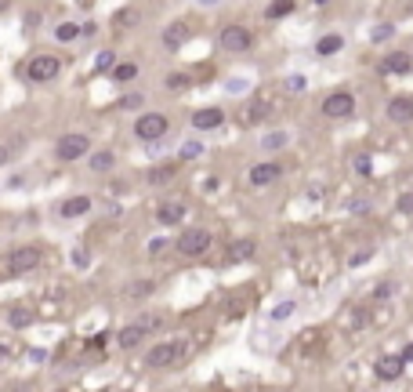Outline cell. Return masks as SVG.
I'll use <instances>...</instances> for the list:
<instances>
[{
  "instance_id": "cell-1",
  "label": "cell",
  "mask_w": 413,
  "mask_h": 392,
  "mask_svg": "<svg viewBox=\"0 0 413 392\" xmlns=\"http://www.w3.org/2000/svg\"><path fill=\"white\" fill-rule=\"evenodd\" d=\"M185 352H189L185 338H167V341H156V345L145 352V363L152 371H171V367H178L185 360Z\"/></svg>"
},
{
  "instance_id": "cell-2",
  "label": "cell",
  "mask_w": 413,
  "mask_h": 392,
  "mask_svg": "<svg viewBox=\"0 0 413 392\" xmlns=\"http://www.w3.org/2000/svg\"><path fill=\"white\" fill-rule=\"evenodd\" d=\"M163 327V316H156V312H149V316H141V320H134V323H127L120 334H116V345H120L123 352H131V349H138L141 341H145L152 331H160Z\"/></svg>"
},
{
  "instance_id": "cell-3",
  "label": "cell",
  "mask_w": 413,
  "mask_h": 392,
  "mask_svg": "<svg viewBox=\"0 0 413 392\" xmlns=\"http://www.w3.org/2000/svg\"><path fill=\"white\" fill-rule=\"evenodd\" d=\"M211 247H214V236H211V229H203V225H189V229L174 240V251L182 258H203Z\"/></svg>"
},
{
  "instance_id": "cell-4",
  "label": "cell",
  "mask_w": 413,
  "mask_h": 392,
  "mask_svg": "<svg viewBox=\"0 0 413 392\" xmlns=\"http://www.w3.org/2000/svg\"><path fill=\"white\" fill-rule=\"evenodd\" d=\"M217 47L228 55H247L254 47V33L243 26V22H225L222 33H217Z\"/></svg>"
},
{
  "instance_id": "cell-5",
  "label": "cell",
  "mask_w": 413,
  "mask_h": 392,
  "mask_svg": "<svg viewBox=\"0 0 413 392\" xmlns=\"http://www.w3.org/2000/svg\"><path fill=\"white\" fill-rule=\"evenodd\" d=\"M167 131H171V117L167 113H141V117L134 120V138L138 142H160V138H167Z\"/></svg>"
},
{
  "instance_id": "cell-6",
  "label": "cell",
  "mask_w": 413,
  "mask_h": 392,
  "mask_svg": "<svg viewBox=\"0 0 413 392\" xmlns=\"http://www.w3.org/2000/svg\"><path fill=\"white\" fill-rule=\"evenodd\" d=\"M87 153H91V138L80 135V131H69V135H62L58 142H55V160H58V163L84 160Z\"/></svg>"
},
{
  "instance_id": "cell-7",
  "label": "cell",
  "mask_w": 413,
  "mask_h": 392,
  "mask_svg": "<svg viewBox=\"0 0 413 392\" xmlns=\"http://www.w3.org/2000/svg\"><path fill=\"white\" fill-rule=\"evenodd\" d=\"M355 109H359V102H355L352 91H330V95L319 102V113H322L327 120H348Z\"/></svg>"
},
{
  "instance_id": "cell-8",
  "label": "cell",
  "mask_w": 413,
  "mask_h": 392,
  "mask_svg": "<svg viewBox=\"0 0 413 392\" xmlns=\"http://www.w3.org/2000/svg\"><path fill=\"white\" fill-rule=\"evenodd\" d=\"M62 73V58L58 55H33L30 66H25V77L33 84H51Z\"/></svg>"
},
{
  "instance_id": "cell-9",
  "label": "cell",
  "mask_w": 413,
  "mask_h": 392,
  "mask_svg": "<svg viewBox=\"0 0 413 392\" xmlns=\"http://www.w3.org/2000/svg\"><path fill=\"white\" fill-rule=\"evenodd\" d=\"M36 265H40V251H36V247H15V251H8V255H4L8 276H25V273H33Z\"/></svg>"
},
{
  "instance_id": "cell-10",
  "label": "cell",
  "mask_w": 413,
  "mask_h": 392,
  "mask_svg": "<svg viewBox=\"0 0 413 392\" xmlns=\"http://www.w3.org/2000/svg\"><path fill=\"white\" fill-rule=\"evenodd\" d=\"M283 163L279 160H257V163H250V171H247V182L254 185V189H268L272 182H279L283 178Z\"/></svg>"
},
{
  "instance_id": "cell-11",
  "label": "cell",
  "mask_w": 413,
  "mask_h": 392,
  "mask_svg": "<svg viewBox=\"0 0 413 392\" xmlns=\"http://www.w3.org/2000/svg\"><path fill=\"white\" fill-rule=\"evenodd\" d=\"M384 117H388V124H395V128H406V124H413V95H395V98H388Z\"/></svg>"
},
{
  "instance_id": "cell-12",
  "label": "cell",
  "mask_w": 413,
  "mask_h": 392,
  "mask_svg": "<svg viewBox=\"0 0 413 392\" xmlns=\"http://www.w3.org/2000/svg\"><path fill=\"white\" fill-rule=\"evenodd\" d=\"M192 128L196 131H217L225 124V109H217V106H203V109H192Z\"/></svg>"
},
{
  "instance_id": "cell-13",
  "label": "cell",
  "mask_w": 413,
  "mask_h": 392,
  "mask_svg": "<svg viewBox=\"0 0 413 392\" xmlns=\"http://www.w3.org/2000/svg\"><path fill=\"white\" fill-rule=\"evenodd\" d=\"M185 214H189L185 200H163V204L156 207V222H160V225H182Z\"/></svg>"
},
{
  "instance_id": "cell-14",
  "label": "cell",
  "mask_w": 413,
  "mask_h": 392,
  "mask_svg": "<svg viewBox=\"0 0 413 392\" xmlns=\"http://www.w3.org/2000/svg\"><path fill=\"white\" fill-rule=\"evenodd\" d=\"M406 371V360L403 356H381L373 363V374H377V382H399Z\"/></svg>"
},
{
  "instance_id": "cell-15",
  "label": "cell",
  "mask_w": 413,
  "mask_h": 392,
  "mask_svg": "<svg viewBox=\"0 0 413 392\" xmlns=\"http://www.w3.org/2000/svg\"><path fill=\"white\" fill-rule=\"evenodd\" d=\"M189 36H192L189 22H182V19H178V22H171V26L163 30V36H160V41H163V47H167V51H178V47H185V44H189Z\"/></svg>"
},
{
  "instance_id": "cell-16",
  "label": "cell",
  "mask_w": 413,
  "mask_h": 392,
  "mask_svg": "<svg viewBox=\"0 0 413 392\" xmlns=\"http://www.w3.org/2000/svg\"><path fill=\"white\" fill-rule=\"evenodd\" d=\"M413 69V55L410 51H388L381 62V73H388V77H406Z\"/></svg>"
},
{
  "instance_id": "cell-17",
  "label": "cell",
  "mask_w": 413,
  "mask_h": 392,
  "mask_svg": "<svg viewBox=\"0 0 413 392\" xmlns=\"http://www.w3.org/2000/svg\"><path fill=\"white\" fill-rule=\"evenodd\" d=\"M87 211H91V196H84V193L66 196V200L58 204V214H62V218H84Z\"/></svg>"
},
{
  "instance_id": "cell-18",
  "label": "cell",
  "mask_w": 413,
  "mask_h": 392,
  "mask_svg": "<svg viewBox=\"0 0 413 392\" xmlns=\"http://www.w3.org/2000/svg\"><path fill=\"white\" fill-rule=\"evenodd\" d=\"M344 51V36L341 33H322L319 41H316V55L319 58H333V55H341Z\"/></svg>"
},
{
  "instance_id": "cell-19",
  "label": "cell",
  "mask_w": 413,
  "mask_h": 392,
  "mask_svg": "<svg viewBox=\"0 0 413 392\" xmlns=\"http://www.w3.org/2000/svg\"><path fill=\"white\" fill-rule=\"evenodd\" d=\"M87 168H91L95 174H106V171L116 168V153H113V149H98V153L87 157Z\"/></svg>"
},
{
  "instance_id": "cell-20",
  "label": "cell",
  "mask_w": 413,
  "mask_h": 392,
  "mask_svg": "<svg viewBox=\"0 0 413 392\" xmlns=\"http://www.w3.org/2000/svg\"><path fill=\"white\" fill-rule=\"evenodd\" d=\"M254 255H257V244L250 236L247 240H232V244H228V258L232 262H250Z\"/></svg>"
},
{
  "instance_id": "cell-21",
  "label": "cell",
  "mask_w": 413,
  "mask_h": 392,
  "mask_svg": "<svg viewBox=\"0 0 413 392\" xmlns=\"http://www.w3.org/2000/svg\"><path fill=\"white\" fill-rule=\"evenodd\" d=\"M294 8H298V0H272V4L265 8V19L268 22H279V19L294 15Z\"/></svg>"
},
{
  "instance_id": "cell-22",
  "label": "cell",
  "mask_w": 413,
  "mask_h": 392,
  "mask_svg": "<svg viewBox=\"0 0 413 392\" xmlns=\"http://www.w3.org/2000/svg\"><path fill=\"white\" fill-rule=\"evenodd\" d=\"M178 174V163H160V168H152L149 174H145V182L149 185H163V182H171Z\"/></svg>"
},
{
  "instance_id": "cell-23",
  "label": "cell",
  "mask_w": 413,
  "mask_h": 392,
  "mask_svg": "<svg viewBox=\"0 0 413 392\" xmlns=\"http://www.w3.org/2000/svg\"><path fill=\"white\" fill-rule=\"evenodd\" d=\"M109 77H113L116 84H131V80L138 77V66H134V62H116V66L109 69Z\"/></svg>"
},
{
  "instance_id": "cell-24",
  "label": "cell",
  "mask_w": 413,
  "mask_h": 392,
  "mask_svg": "<svg viewBox=\"0 0 413 392\" xmlns=\"http://www.w3.org/2000/svg\"><path fill=\"white\" fill-rule=\"evenodd\" d=\"M283 146H290V135H287V131H268V135L261 138V149H265V153H279Z\"/></svg>"
},
{
  "instance_id": "cell-25",
  "label": "cell",
  "mask_w": 413,
  "mask_h": 392,
  "mask_svg": "<svg viewBox=\"0 0 413 392\" xmlns=\"http://www.w3.org/2000/svg\"><path fill=\"white\" fill-rule=\"evenodd\" d=\"M84 30L76 26V22H62V26L55 30V41H62V44H69V41H76V36H80Z\"/></svg>"
},
{
  "instance_id": "cell-26",
  "label": "cell",
  "mask_w": 413,
  "mask_h": 392,
  "mask_svg": "<svg viewBox=\"0 0 413 392\" xmlns=\"http://www.w3.org/2000/svg\"><path fill=\"white\" fill-rule=\"evenodd\" d=\"M265 117H268V102H265V98H254L250 113H247V124H261Z\"/></svg>"
},
{
  "instance_id": "cell-27",
  "label": "cell",
  "mask_w": 413,
  "mask_h": 392,
  "mask_svg": "<svg viewBox=\"0 0 413 392\" xmlns=\"http://www.w3.org/2000/svg\"><path fill=\"white\" fill-rule=\"evenodd\" d=\"M152 290H156L152 280H134V287H127V298H149Z\"/></svg>"
},
{
  "instance_id": "cell-28",
  "label": "cell",
  "mask_w": 413,
  "mask_h": 392,
  "mask_svg": "<svg viewBox=\"0 0 413 392\" xmlns=\"http://www.w3.org/2000/svg\"><path fill=\"white\" fill-rule=\"evenodd\" d=\"M294 309H298V305H294V301H279V305H276L272 312H268V320L283 323V320H290V316H294Z\"/></svg>"
},
{
  "instance_id": "cell-29",
  "label": "cell",
  "mask_w": 413,
  "mask_h": 392,
  "mask_svg": "<svg viewBox=\"0 0 413 392\" xmlns=\"http://www.w3.org/2000/svg\"><path fill=\"white\" fill-rule=\"evenodd\" d=\"M8 323L15 327V331H22V327H30V323H33V316L25 312V309H11V316H8Z\"/></svg>"
},
{
  "instance_id": "cell-30",
  "label": "cell",
  "mask_w": 413,
  "mask_h": 392,
  "mask_svg": "<svg viewBox=\"0 0 413 392\" xmlns=\"http://www.w3.org/2000/svg\"><path fill=\"white\" fill-rule=\"evenodd\" d=\"M192 80H189V73H171V77H167V91H185Z\"/></svg>"
},
{
  "instance_id": "cell-31",
  "label": "cell",
  "mask_w": 413,
  "mask_h": 392,
  "mask_svg": "<svg viewBox=\"0 0 413 392\" xmlns=\"http://www.w3.org/2000/svg\"><path fill=\"white\" fill-rule=\"evenodd\" d=\"M305 87H308V77H305V73H290V77H287V91H290V95L305 91Z\"/></svg>"
},
{
  "instance_id": "cell-32",
  "label": "cell",
  "mask_w": 413,
  "mask_h": 392,
  "mask_svg": "<svg viewBox=\"0 0 413 392\" xmlns=\"http://www.w3.org/2000/svg\"><path fill=\"white\" fill-rule=\"evenodd\" d=\"M392 33H395V26H392V22H381V26H373L370 41H373V44H381V41H388Z\"/></svg>"
},
{
  "instance_id": "cell-33",
  "label": "cell",
  "mask_w": 413,
  "mask_h": 392,
  "mask_svg": "<svg viewBox=\"0 0 413 392\" xmlns=\"http://www.w3.org/2000/svg\"><path fill=\"white\" fill-rule=\"evenodd\" d=\"M141 106H145V98H141V95H123L120 102H116V109H123V113L127 109H141Z\"/></svg>"
},
{
  "instance_id": "cell-34",
  "label": "cell",
  "mask_w": 413,
  "mask_h": 392,
  "mask_svg": "<svg viewBox=\"0 0 413 392\" xmlns=\"http://www.w3.org/2000/svg\"><path fill=\"white\" fill-rule=\"evenodd\" d=\"M113 66H116V55H113V51H102V55L95 58V69H98V73H106V69H113Z\"/></svg>"
},
{
  "instance_id": "cell-35",
  "label": "cell",
  "mask_w": 413,
  "mask_h": 392,
  "mask_svg": "<svg viewBox=\"0 0 413 392\" xmlns=\"http://www.w3.org/2000/svg\"><path fill=\"white\" fill-rule=\"evenodd\" d=\"M370 258H373V251H370V247H363V251H355V255L348 258V265H352V269H359V265H366Z\"/></svg>"
},
{
  "instance_id": "cell-36",
  "label": "cell",
  "mask_w": 413,
  "mask_h": 392,
  "mask_svg": "<svg viewBox=\"0 0 413 392\" xmlns=\"http://www.w3.org/2000/svg\"><path fill=\"white\" fill-rule=\"evenodd\" d=\"M392 295H395V284H377V287H373V298H377V301L392 298Z\"/></svg>"
},
{
  "instance_id": "cell-37",
  "label": "cell",
  "mask_w": 413,
  "mask_h": 392,
  "mask_svg": "<svg viewBox=\"0 0 413 392\" xmlns=\"http://www.w3.org/2000/svg\"><path fill=\"white\" fill-rule=\"evenodd\" d=\"M399 211H403V214H413V189L399 196Z\"/></svg>"
},
{
  "instance_id": "cell-38",
  "label": "cell",
  "mask_w": 413,
  "mask_h": 392,
  "mask_svg": "<svg viewBox=\"0 0 413 392\" xmlns=\"http://www.w3.org/2000/svg\"><path fill=\"white\" fill-rule=\"evenodd\" d=\"M200 153H203V146H200V142H189V146L182 149V160H192V157H200Z\"/></svg>"
},
{
  "instance_id": "cell-39",
  "label": "cell",
  "mask_w": 413,
  "mask_h": 392,
  "mask_svg": "<svg viewBox=\"0 0 413 392\" xmlns=\"http://www.w3.org/2000/svg\"><path fill=\"white\" fill-rule=\"evenodd\" d=\"M355 171L363 174V178H370V174H373V171H370V157H359V160H355Z\"/></svg>"
},
{
  "instance_id": "cell-40",
  "label": "cell",
  "mask_w": 413,
  "mask_h": 392,
  "mask_svg": "<svg viewBox=\"0 0 413 392\" xmlns=\"http://www.w3.org/2000/svg\"><path fill=\"white\" fill-rule=\"evenodd\" d=\"M167 247H171V244H167V240H152V244H149V255L156 258V255H163Z\"/></svg>"
},
{
  "instance_id": "cell-41",
  "label": "cell",
  "mask_w": 413,
  "mask_h": 392,
  "mask_svg": "<svg viewBox=\"0 0 413 392\" xmlns=\"http://www.w3.org/2000/svg\"><path fill=\"white\" fill-rule=\"evenodd\" d=\"M87 262H91V258H87V251H73V265H76V269H87Z\"/></svg>"
},
{
  "instance_id": "cell-42",
  "label": "cell",
  "mask_w": 413,
  "mask_h": 392,
  "mask_svg": "<svg viewBox=\"0 0 413 392\" xmlns=\"http://www.w3.org/2000/svg\"><path fill=\"white\" fill-rule=\"evenodd\" d=\"M11 153H15V149H11V146H0V168H4V163L11 160Z\"/></svg>"
},
{
  "instance_id": "cell-43",
  "label": "cell",
  "mask_w": 413,
  "mask_h": 392,
  "mask_svg": "<svg viewBox=\"0 0 413 392\" xmlns=\"http://www.w3.org/2000/svg\"><path fill=\"white\" fill-rule=\"evenodd\" d=\"M403 360H406V363H413V341H410V345L403 349Z\"/></svg>"
},
{
  "instance_id": "cell-44",
  "label": "cell",
  "mask_w": 413,
  "mask_h": 392,
  "mask_svg": "<svg viewBox=\"0 0 413 392\" xmlns=\"http://www.w3.org/2000/svg\"><path fill=\"white\" fill-rule=\"evenodd\" d=\"M11 8V0H0V11H8Z\"/></svg>"
},
{
  "instance_id": "cell-45",
  "label": "cell",
  "mask_w": 413,
  "mask_h": 392,
  "mask_svg": "<svg viewBox=\"0 0 413 392\" xmlns=\"http://www.w3.org/2000/svg\"><path fill=\"white\" fill-rule=\"evenodd\" d=\"M203 4H217V0H203Z\"/></svg>"
},
{
  "instance_id": "cell-46",
  "label": "cell",
  "mask_w": 413,
  "mask_h": 392,
  "mask_svg": "<svg viewBox=\"0 0 413 392\" xmlns=\"http://www.w3.org/2000/svg\"><path fill=\"white\" fill-rule=\"evenodd\" d=\"M316 4H327V0H316Z\"/></svg>"
},
{
  "instance_id": "cell-47",
  "label": "cell",
  "mask_w": 413,
  "mask_h": 392,
  "mask_svg": "<svg viewBox=\"0 0 413 392\" xmlns=\"http://www.w3.org/2000/svg\"><path fill=\"white\" fill-rule=\"evenodd\" d=\"M0 360H4V349H0Z\"/></svg>"
}]
</instances>
